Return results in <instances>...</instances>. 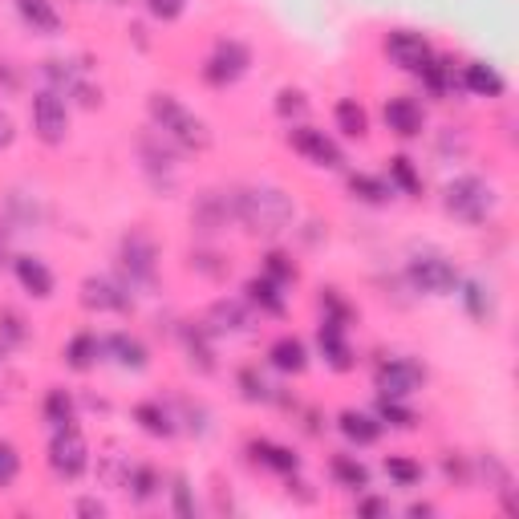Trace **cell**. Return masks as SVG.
I'll return each instance as SVG.
<instances>
[{
	"label": "cell",
	"instance_id": "1",
	"mask_svg": "<svg viewBox=\"0 0 519 519\" xmlns=\"http://www.w3.org/2000/svg\"><path fill=\"white\" fill-rule=\"evenodd\" d=\"M236 215L252 236H280L296 219V207L280 187H248L236 195Z\"/></svg>",
	"mask_w": 519,
	"mask_h": 519
},
{
	"label": "cell",
	"instance_id": "2",
	"mask_svg": "<svg viewBox=\"0 0 519 519\" xmlns=\"http://www.w3.org/2000/svg\"><path fill=\"white\" fill-rule=\"evenodd\" d=\"M151 118H155V126L163 130V138L187 146V151H207V146H211L207 122L195 118V114H191L179 98H171V94H151Z\"/></svg>",
	"mask_w": 519,
	"mask_h": 519
},
{
	"label": "cell",
	"instance_id": "3",
	"mask_svg": "<svg viewBox=\"0 0 519 519\" xmlns=\"http://www.w3.org/2000/svg\"><path fill=\"white\" fill-rule=\"evenodd\" d=\"M442 207L455 219H463V224H483L495 207V191L479 175H459L447 183V191H442Z\"/></svg>",
	"mask_w": 519,
	"mask_h": 519
},
{
	"label": "cell",
	"instance_id": "4",
	"mask_svg": "<svg viewBox=\"0 0 519 519\" xmlns=\"http://www.w3.org/2000/svg\"><path fill=\"white\" fill-rule=\"evenodd\" d=\"M248 65H252V49L236 37H224V41H215L211 57L203 61V82L215 86V90H228L244 78Z\"/></svg>",
	"mask_w": 519,
	"mask_h": 519
},
{
	"label": "cell",
	"instance_id": "5",
	"mask_svg": "<svg viewBox=\"0 0 519 519\" xmlns=\"http://www.w3.org/2000/svg\"><path fill=\"white\" fill-rule=\"evenodd\" d=\"M49 467L57 479L73 483V479H82V471L90 467V447H86V438L78 426H61L49 442Z\"/></svg>",
	"mask_w": 519,
	"mask_h": 519
},
{
	"label": "cell",
	"instance_id": "6",
	"mask_svg": "<svg viewBox=\"0 0 519 519\" xmlns=\"http://www.w3.org/2000/svg\"><path fill=\"white\" fill-rule=\"evenodd\" d=\"M406 276H410V284H414L418 292H430V296H451V292H459V272H455V264L442 256V252H418V256L410 260Z\"/></svg>",
	"mask_w": 519,
	"mask_h": 519
},
{
	"label": "cell",
	"instance_id": "7",
	"mask_svg": "<svg viewBox=\"0 0 519 519\" xmlns=\"http://www.w3.org/2000/svg\"><path fill=\"white\" fill-rule=\"evenodd\" d=\"M422 382H426V369L414 357H390L374 374L378 398H410L414 390H422Z\"/></svg>",
	"mask_w": 519,
	"mask_h": 519
},
{
	"label": "cell",
	"instance_id": "8",
	"mask_svg": "<svg viewBox=\"0 0 519 519\" xmlns=\"http://www.w3.org/2000/svg\"><path fill=\"white\" fill-rule=\"evenodd\" d=\"M288 146H292L296 155H305L313 167H325V171L345 167L341 146H337L325 130H313V126H292V130H288Z\"/></svg>",
	"mask_w": 519,
	"mask_h": 519
},
{
	"label": "cell",
	"instance_id": "9",
	"mask_svg": "<svg viewBox=\"0 0 519 519\" xmlns=\"http://www.w3.org/2000/svg\"><path fill=\"white\" fill-rule=\"evenodd\" d=\"M33 130H37V138L49 142V146L65 142V134H69V106L61 102V94L41 90V94L33 98Z\"/></svg>",
	"mask_w": 519,
	"mask_h": 519
},
{
	"label": "cell",
	"instance_id": "10",
	"mask_svg": "<svg viewBox=\"0 0 519 519\" xmlns=\"http://www.w3.org/2000/svg\"><path fill=\"white\" fill-rule=\"evenodd\" d=\"M82 305L94 313H126L130 301V284H118L110 276H86L82 280Z\"/></svg>",
	"mask_w": 519,
	"mask_h": 519
},
{
	"label": "cell",
	"instance_id": "11",
	"mask_svg": "<svg viewBox=\"0 0 519 519\" xmlns=\"http://www.w3.org/2000/svg\"><path fill=\"white\" fill-rule=\"evenodd\" d=\"M386 53H390V61L398 65V69H406V73H418L434 53H430V41L422 37V33H414V29H394L390 37H386Z\"/></svg>",
	"mask_w": 519,
	"mask_h": 519
},
{
	"label": "cell",
	"instance_id": "12",
	"mask_svg": "<svg viewBox=\"0 0 519 519\" xmlns=\"http://www.w3.org/2000/svg\"><path fill=\"white\" fill-rule=\"evenodd\" d=\"M122 268L130 272V284H151L155 280V244L142 232L122 236Z\"/></svg>",
	"mask_w": 519,
	"mask_h": 519
},
{
	"label": "cell",
	"instance_id": "13",
	"mask_svg": "<svg viewBox=\"0 0 519 519\" xmlns=\"http://www.w3.org/2000/svg\"><path fill=\"white\" fill-rule=\"evenodd\" d=\"M382 118H386L390 134H398V138H418V134L426 130V114H422V106H418L414 98H402V94L386 102Z\"/></svg>",
	"mask_w": 519,
	"mask_h": 519
},
{
	"label": "cell",
	"instance_id": "14",
	"mask_svg": "<svg viewBox=\"0 0 519 519\" xmlns=\"http://www.w3.org/2000/svg\"><path fill=\"white\" fill-rule=\"evenodd\" d=\"M248 455H252L260 467L276 471V475H296V471H301V455L288 451V447H280V442H268V438H252V442H248Z\"/></svg>",
	"mask_w": 519,
	"mask_h": 519
},
{
	"label": "cell",
	"instance_id": "15",
	"mask_svg": "<svg viewBox=\"0 0 519 519\" xmlns=\"http://www.w3.org/2000/svg\"><path fill=\"white\" fill-rule=\"evenodd\" d=\"M337 430L353 442V447H374V442L382 438L378 414H365V410H341L337 414Z\"/></svg>",
	"mask_w": 519,
	"mask_h": 519
},
{
	"label": "cell",
	"instance_id": "16",
	"mask_svg": "<svg viewBox=\"0 0 519 519\" xmlns=\"http://www.w3.org/2000/svg\"><path fill=\"white\" fill-rule=\"evenodd\" d=\"M345 329L349 325H341V321H321V329H317V345H321V353H325V361L333 365V369H349L353 365V349H349V341H345Z\"/></svg>",
	"mask_w": 519,
	"mask_h": 519
},
{
	"label": "cell",
	"instance_id": "17",
	"mask_svg": "<svg viewBox=\"0 0 519 519\" xmlns=\"http://www.w3.org/2000/svg\"><path fill=\"white\" fill-rule=\"evenodd\" d=\"M45 78H49L53 94H78L86 106H94V90L82 82V73L73 69L69 61H45Z\"/></svg>",
	"mask_w": 519,
	"mask_h": 519
},
{
	"label": "cell",
	"instance_id": "18",
	"mask_svg": "<svg viewBox=\"0 0 519 519\" xmlns=\"http://www.w3.org/2000/svg\"><path fill=\"white\" fill-rule=\"evenodd\" d=\"M268 361H272V369H280V374H305L309 349H305L301 337H276L268 345Z\"/></svg>",
	"mask_w": 519,
	"mask_h": 519
},
{
	"label": "cell",
	"instance_id": "19",
	"mask_svg": "<svg viewBox=\"0 0 519 519\" xmlns=\"http://www.w3.org/2000/svg\"><path fill=\"white\" fill-rule=\"evenodd\" d=\"M17 280H21V288L29 292V296H37V301H49L53 296V272H49V264L45 260H37V256H17Z\"/></svg>",
	"mask_w": 519,
	"mask_h": 519
},
{
	"label": "cell",
	"instance_id": "20",
	"mask_svg": "<svg viewBox=\"0 0 519 519\" xmlns=\"http://www.w3.org/2000/svg\"><path fill=\"white\" fill-rule=\"evenodd\" d=\"M463 86H467L475 98H503V90H507L503 73H499L495 65H487V61H471V65L463 69Z\"/></svg>",
	"mask_w": 519,
	"mask_h": 519
},
{
	"label": "cell",
	"instance_id": "21",
	"mask_svg": "<svg viewBox=\"0 0 519 519\" xmlns=\"http://www.w3.org/2000/svg\"><path fill=\"white\" fill-rule=\"evenodd\" d=\"M102 353H110L122 369H146V361H151V353H146V345L138 341V337H130V333H114V337H106L102 341Z\"/></svg>",
	"mask_w": 519,
	"mask_h": 519
},
{
	"label": "cell",
	"instance_id": "22",
	"mask_svg": "<svg viewBox=\"0 0 519 519\" xmlns=\"http://www.w3.org/2000/svg\"><path fill=\"white\" fill-rule=\"evenodd\" d=\"M244 292H248V301L260 305L264 313L284 317V309H288V301H284V284H276V280H268V276H252V280L244 284Z\"/></svg>",
	"mask_w": 519,
	"mask_h": 519
},
{
	"label": "cell",
	"instance_id": "23",
	"mask_svg": "<svg viewBox=\"0 0 519 519\" xmlns=\"http://www.w3.org/2000/svg\"><path fill=\"white\" fill-rule=\"evenodd\" d=\"M17 13L33 33H45V37L61 33V17L53 9V0H17Z\"/></svg>",
	"mask_w": 519,
	"mask_h": 519
},
{
	"label": "cell",
	"instance_id": "24",
	"mask_svg": "<svg viewBox=\"0 0 519 519\" xmlns=\"http://www.w3.org/2000/svg\"><path fill=\"white\" fill-rule=\"evenodd\" d=\"M102 357V337L98 333H78L69 345H65V365L78 369V374H86V369H94Z\"/></svg>",
	"mask_w": 519,
	"mask_h": 519
},
{
	"label": "cell",
	"instance_id": "25",
	"mask_svg": "<svg viewBox=\"0 0 519 519\" xmlns=\"http://www.w3.org/2000/svg\"><path fill=\"white\" fill-rule=\"evenodd\" d=\"M418 78H422V86H426L434 98H447V94L455 90V61H447V57H430V61L418 69Z\"/></svg>",
	"mask_w": 519,
	"mask_h": 519
},
{
	"label": "cell",
	"instance_id": "26",
	"mask_svg": "<svg viewBox=\"0 0 519 519\" xmlns=\"http://www.w3.org/2000/svg\"><path fill=\"white\" fill-rule=\"evenodd\" d=\"M329 471H333L337 487H345V491H365L369 487V467L361 459H353V455H333Z\"/></svg>",
	"mask_w": 519,
	"mask_h": 519
},
{
	"label": "cell",
	"instance_id": "27",
	"mask_svg": "<svg viewBox=\"0 0 519 519\" xmlns=\"http://www.w3.org/2000/svg\"><path fill=\"white\" fill-rule=\"evenodd\" d=\"M459 296H463V305H467V313L475 317V321H491L495 317V296H491V284H483V280H459Z\"/></svg>",
	"mask_w": 519,
	"mask_h": 519
},
{
	"label": "cell",
	"instance_id": "28",
	"mask_svg": "<svg viewBox=\"0 0 519 519\" xmlns=\"http://www.w3.org/2000/svg\"><path fill=\"white\" fill-rule=\"evenodd\" d=\"M134 422H138L146 434H155V438H171V434H175V418H171L159 402H138V406H134Z\"/></svg>",
	"mask_w": 519,
	"mask_h": 519
},
{
	"label": "cell",
	"instance_id": "29",
	"mask_svg": "<svg viewBox=\"0 0 519 519\" xmlns=\"http://www.w3.org/2000/svg\"><path fill=\"white\" fill-rule=\"evenodd\" d=\"M333 114H337V130L341 134H349V138H365L369 134V114H365V106L357 98H341Z\"/></svg>",
	"mask_w": 519,
	"mask_h": 519
},
{
	"label": "cell",
	"instance_id": "30",
	"mask_svg": "<svg viewBox=\"0 0 519 519\" xmlns=\"http://www.w3.org/2000/svg\"><path fill=\"white\" fill-rule=\"evenodd\" d=\"M45 422H49L53 430L78 422V414H73V398H69L65 390H49V394H45Z\"/></svg>",
	"mask_w": 519,
	"mask_h": 519
},
{
	"label": "cell",
	"instance_id": "31",
	"mask_svg": "<svg viewBox=\"0 0 519 519\" xmlns=\"http://www.w3.org/2000/svg\"><path fill=\"white\" fill-rule=\"evenodd\" d=\"M207 325L215 333H236V329H244V309L236 301H215L207 313Z\"/></svg>",
	"mask_w": 519,
	"mask_h": 519
},
{
	"label": "cell",
	"instance_id": "32",
	"mask_svg": "<svg viewBox=\"0 0 519 519\" xmlns=\"http://www.w3.org/2000/svg\"><path fill=\"white\" fill-rule=\"evenodd\" d=\"M390 187H398L402 195H422V175L414 171V163L406 155L390 159Z\"/></svg>",
	"mask_w": 519,
	"mask_h": 519
},
{
	"label": "cell",
	"instance_id": "33",
	"mask_svg": "<svg viewBox=\"0 0 519 519\" xmlns=\"http://www.w3.org/2000/svg\"><path fill=\"white\" fill-rule=\"evenodd\" d=\"M378 422L382 426H398V430H414L418 414L410 406H402V398H378Z\"/></svg>",
	"mask_w": 519,
	"mask_h": 519
},
{
	"label": "cell",
	"instance_id": "34",
	"mask_svg": "<svg viewBox=\"0 0 519 519\" xmlns=\"http://www.w3.org/2000/svg\"><path fill=\"white\" fill-rule=\"evenodd\" d=\"M349 191H353L361 203H386L394 187L382 183V179H374V175H349Z\"/></svg>",
	"mask_w": 519,
	"mask_h": 519
},
{
	"label": "cell",
	"instance_id": "35",
	"mask_svg": "<svg viewBox=\"0 0 519 519\" xmlns=\"http://www.w3.org/2000/svg\"><path fill=\"white\" fill-rule=\"evenodd\" d=\"M122 487H130V491H134V499H142V503H146V499H151V495L159 491V475H155L151 467H130V471H126V479H122Z\"/></svg>",
	"mask_w": 519,
	"mask_h": 519
},
{
	"label": "cell",
	"instance_id": "36",
	"mask_svg": "<svg viewBox=\"0 0 519 519\" xmlns=\"http://www.w3.org/2000/svg\"><path fill=\"white\" fill-rule=\"evenodd\" d=\"M264 276L288 288V284H296V276H301V272H296L292 256H284V252H268V256H264Z\"/></svg>",
	"mask_w": 519,
	"mask_h": 519
},
{
	"label": "cell",
	"instance_id": "37",
	"mask_svg": "<svg viewBox=\"0 0 519 519\" xmlns=\"http://www.w3.org/2000/svg\"><path fill=\"white\" fill-rule=\"evenodd\" d=\"M386 475H390L398 487H414V483H422V467H418L414 459H402V455H390V459H386Z\"/></svg>",
	"mask_w": 519,
	"mask_h": 519
},
{
	"label": "cell",
	"instance_id": "38",
	"mask_svg": "<svg viewBox=\"0 0 519 519\" xmlns=\"http://www.w3.org/2000/svg\"><path fill=\"white\" fill-rule=\"evenodd\" d=\"M17 475H21V455H17L13 442L0 438V487H13Z\"/></svg>",
	"mask_w": 519,
	"mask_h": 519
},
{
	"label": "cell",
	"instance_id": "39",
	"mask_svg": "<svg viewBox=\"0 0 519 519\" xmlns=\"http://www.w3.org/2000/svg\"><path fill=\"white\" fill-rule=\"evenodd\" d=\"M305 110H309V102H305L301 90H280L276 94V114L280 118H305Z\"/></svg>",
	"mask_w": 519,
	"mask_h": 519
},
{
	"label": "cell",
	"instance_id": "40",
	"mask_svg": "<svg viewBox=\"0 0 519 519\" xmlns=\"http://www.w3.org/2000/svg\"><path fill=\"white\" fill-rule=\"evenodd\" d=\"M187 353H191V365L199 361V369H215V361H211V349H207V337H203V329H187Z\"/></svg>",
	"mask_w": 519,
	"mask_h": 519
},
{
	"label": "cell",
	"instance_id": "41",
	"mask_svg": "<svg viewBox=\"0 0 519 519\" xmlns=\"http://www.w3.org/2000/svg\"><path fill=\"white\" fill-rule=\"evenodd\" d=\"M321 309H325L329 321H341V325H349V317H353L349 305L341 301V292H337V288H325V292H321Z\"/></svg>",
	"mask_w": 519,
	"mask_h": 519
},
{
	"label": "cell",
	"instance_id": "42",
	"mask_svg": "<svg viewBox=\"0 0 519 519\" xmlns=\"http://www.w3.org/2000/svg\"><path fill=\"white\" fill-rule=\"evenodd\" d=\"M240 386H244V398H252V402H268V398H272L268 382L256 374V369H244V374H240Z\"/></svg>",
	"mask_w": 519,
	"mask_h": 519
},
{
	"label": "cell",
	"instance_id": "43",
	"mask_svg": "<svg viewBox=\"0 0 519 519\" xmlns=\"http://www.w3.org/2000/svg\"><path fill=\"white\" fill-rule=\"evenodd\" d=\"M146 9H151V17H159V21H179L187 0H146Z\"/></svg>",
	"mask_w": 519,
	"mask_h": 519
},
{
	"label": "cell",
	"instance_id": "44",
	"mask_svg": "<svg viewBox=\"0 0 519 519\" xmlns=\"http://www.w3.org/2000/svg\"><path fill=\"white\" fill-rule=\"evenodd\" d=\"M171 495H175V515H183V519H191L195 515V499H191V483L179 475L175 479V487H171Z\"/></svg>",
	"mask_w": 519,
	"mask_h": 519
},
{
	"label": "cell",
	"instance_id": "45",
	"mask_svg": "<svg viewBox=\"0 0 519 519\" xmlns=\"http://www.w3.org/2000/svg\"><path fill=\"white\" fill-rule=\"evenodd\" d=\"M5 341H9V345L25 341V329H21V317H17V313H0V349H5Z\"/></svg>",
	"mask_w": 519,
	"mask_h": 519
},
{
	"label": "cell",
	"instance_id": "46",
	"mask_svg": "<svg viewBox=\"0 0 519 519\" xmlns=\"http://www.w3.org/2000/svg\"><path fill=\"white\" fill-rule=\"evenodd\" d=\"M357 511H361V515H390V503H386V499H374V495H365V499L357 503Z\"/></svg>",
	"mask_w": 519,
	"mask_h": 519
},
{
	"label": "cell",
	"instance_id": "47",
	"mask_svg": "<svg viewBox=\"0 0 519 519\" xmlns=\"http://www.w3.org/2000/svg\"><path fill=\"white\" fill-rule=\"evenodd\" d=\"M13 138H17V130H13V118H9V114H0V151H9V146H13Z\"/></svg>",
	"mask_w": 519,
	"mask_h": 519
},
{
	"label": "cell",
	"instance_id": "48",
	"mask_svg": "<svg viewBox=\"0 0 519 519\" xmlns=\"http://www.w3.org/2000/svg\"><path fill=\"white\" fill-rule=\"evenodd\" d=\"M78 515H106V503H98V499H82V503H78Z\"/></svg>",
	"mask_w": 519,
	"mask_h": 519
},
{
	"label": "cell",
	"instance_id": "49",
	"mask_svg": "<svg viewBox=\"0 0 519 519\" xmlns=\"http://www.w3.org/2000/svg\"><path fill=\"white\" fill-rule=\"evenodd\" d=\"M430 511H434L430 503H414V507H410V515H414V519H422V515H430Z\"/></svg>",
	"mask_w": 519,
	"mask_h": 519
},
{
	"label": "cell",
	"instance_id": "50",
	"mask_svg": "<svg viewBox=\"0 0 519 519\" xmlns=\"http://www.w3.org/2000/svg\"><path fill=\"white\" fill-rule=\"evenodd\" d=\"M0 256H5V232H0Z\"/></svg>",
	"mask_w": 519,
	"mask_h": 519
},
{
	"label": "cell",
	"instance_id": "51",
	"mask_svg": "<svg viewBox=\"0 0 519 519\" xmlns=\"http://www.w3.org/2000/svg\"><path fill=\"white\" fill-rule=\"evenodd\" d=\"M118 5H122V0H118Z\"/></svg>",
	"mask_w": 519,
	"mask_h": 519
}]
</instances>
